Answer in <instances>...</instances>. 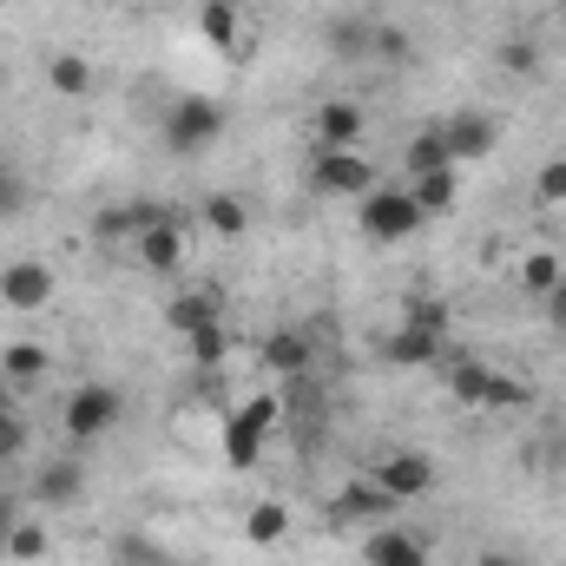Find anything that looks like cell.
Returning <instances> with one entry per match:
<instances>
[{
    "label": "cell",
    "instance_id": "obj_1",
    "mask_svg": "<svg viewBox=\"0 0 566 566\" xmlns=\"http://www.w3.org/2000/svg\"><path fill=\"white\" fill-rule=\"evenodd\" d=\"M356 205H363L356 224H363V238H376V244H409V238L428 224V211L416 205L409 185H376V191L356 198Z\"/></svg>",
    "mask_w": 566,
    "mask_h": 566
},
{
    "label": "cell",
    "instance_id": "obj_2",
    "mask_svg": "<svg viewBox=\"0 0 566 566\" xmlns=\"http://www.w3.org/2000/svg\"><path fill=\"white\" fill-rule=\"evenodd\" d=\"M283 416V396L277 389H264V396H251V402H238L231 416H224V461L244 474V468H258V454H264V441H271V428Z\"/></svg>",
    "mask_w": 566,
    "mask_h": 566
},
{
    "label": "cell",
    "instance_id": "obj_3",
    "mask_svg": "<svg viewBox=\"0 0 566 566\" xmlns=\"http://www.w3.org/2000/svg\"><path fill=\"white\" fill-rule=\"evenodd\" d=\"M224 106L211 99V93H185L171 113H165V145L178 151V158H198V151H211V145L224 139Z\"/></svg>",
    "mask_w": 566,
    "mask_h": 566
},
{
    "label": "cell",
    "instance_id": "obj_4",
    "mask_svg": "<svg viewBox=\"0 0 566 566\" xmlns=\"http://www.w3.org/2000/svg\"><path fill=\"white\" fill-rule=\"evenodd\" d=\"M119 422H126V396H119L113 382H80V389L66 396V416H60V428H66V441H73V448H86V441L113 434Z\"/></svg>",
    "mask_w": 566,
    "mask_h": 566
},
{
    "label": "cell",
    "instance_id": "obj_5",
    "mask_svg": "<svg viewBox=\"0 0 566 566\" xmlns=\"http://www.w3.org/2000/svg\"><path fill=\"white\" fill-rule=\"evenodd\" d=\"M310 191H323V198H369L376 191V165L363 151H316Z\"/></svg>",
    "mask_w": 566,
    "mask_h": 566
},
{
    "label": "cell",
    "instance_id": "obj_6",
    "mask_svg": "<svg viewBox=\"0 0 566 566\" xmlns=\"http://www.w3.org/2000/svg\"><path fill=\"white\" fill-rule=\"evenodd\" d=\"M33 507H46V514H66V507H80L86 501V468L73 461V454H53V461H40V474H33Z\"/></svg>",
    "mask_w": 566,
    "mask_h": 566
},
{
    "label": "cell",
    "instance_id": "obj_7",
    "mask_svg": "<svg viewBox=\"0 0 566 566\" xmlns=\"http://www.w3.org/2000/svg\"><path fill=\"white\" fill-rule=\"evenodd\" d=\"M0 303H7V310H20V316L46 310V303H53V271H46V264H33V258L0 264Z\"/></svg>",
    "mask_w": 566,
    "mask_h": 566
},
{
    "label": "cell",
    "instance_id": "obj_8",
    "mask_svg": "<svg viewBox=\"0 0 566 566\" xmlns=\"http://www.w3.org/2000/svg\"><path fill=\"white\" fill-rule=\"evenodd\" d=\"M133 251H139V264L151 271V277H178V271H185V218H178V211L158 218L151 231L133 238Z\"/></svg>",
    "mask_w": 566,
    "mask_h": 566
},
{
    "label": "cell",
    "instance_id": "obj_9",
    "mask_svg": "<svg viewBox=\"0 0 566 566\" xmlns=\"http://www.w3.org/2000/svg\"><path fill=\"white\" fill-rule=\"evenodd\" d=\"M376 488L396 494V501H422L428 488H434V461L416 454V448H396V454L376 461Z\"/></svg>",
    "mask_w": 566,
    "mask_h": 566
},
{
    "label": "cell",
    "instance_id": "obj_10",
    "mask_svg": "<svg viewBox=\"0 0 566 566\" xmlns=\"http://www.w3.org/2000/svg\"><path fill=\"white\" fill-rule=\"evenodd\" d=\"M310 126H316V145H323V151H356L363 133H369V113H363L356 99H323Z\"/></svg>",
    "mask_w": 566,
    "mask_h": 566
},
{
    "label": "cell",
    "instance_id": "obj_11",
    "mask_svg": "<svg viewBox=\"0 0 566 566\" xmlns=\"http://www.w3.org/2000/svg\"><path fill=\"white\" fill-rule=\"evenodd\" d=\"M441 139L454 151V165H474V158H488L501 145V126L488 113H454V119H441Z\"/></svg>",
    "mask_w": 566,
    "mask_h": 566
},
{
    "label": "cell",
    "instance_id": "obj_12",
    "mask_svg": "<svg viewBox=\"0 0 566 566\" xmlns=\"http://www.w3.org/2000/svg\"><path fill=\"white\" fill-rule=\"evenodd\" d=\"M396 507H402V501H396V494H382V488H376V474H369V481H349V488L336 494V521H376V527H389V521H396Z\"/></svg>",
    "mask_w": 566,
    "mask_h": 566
},
{
    "label": "cell",
    "instance_id": "obj_13",
    "mask_svg": "<svg viewBox=\"0 0 566 566\" xmlns=\"http://www.w3.org/2000/svg\"><path fill=\"white\" fill-rule=\"evenodd\" d=\"M165 323H171L178 336L211 329V323H224V296H218V290H178V296H171V310H165Z\"/></svg>",
    "mask_w": 566,
    "mask_h": 566
},
{
    "label": "cell",
    "instance_id": "obj_14",
    "mask_svg": "<svg viewBox=\"0 0 566 566\" xmlns=\"http://www.w3.org/2000/svg\"><path fill=\"white\" fill-rule=\"evenodd\" d=\"M363 554H369V566H428V547L409 534V527H396V521H389V527H376Z\"/></svg>",
    "mask_w": 566,
    "mask_h": 566
},
{
    "label": "cell",
    "instance_id": "obj_15",
    "mask_svg": "<svg viewBox=\"0 0 566 566\" xmlns=\"http://www.w3.org/2000/svg\"><path fill=\"white\" fill-rule=\"evenodd\" d=\"M382 356H389V369H428V363H441V336L402 323L396 336H382Z\"/></svg>",
    "mask_w": 566,
    "mask_h": 566
},
{
    "label": "cell",
    "instance_id": "obj_16",
    "mask_svg": "<svg viewBox=\"0 0 566 566\" xmlns=\"http://www.w3.org/2000/svg\"><path fill=\"white\" fill-rule=\"evenodd\" d=\"M402 171H409V178H428V171H454V151H448V139H441V119H428L422 133L402 145Z\"/></svg>",
    "mask_w": 566,
    "mask_h": 566
},
{
    "label": "cell",
    "instance_id": "obj_17",
    "mask_svg": "<svg viewBox=\"0 0 566 566\" xmlns=\"http://www.w3.org/2000/svg\"><path fill=\"white\" fill-rule=\"evenodd\" d=\"M198 224H205L211 238H224V244H231V238H244V231H251V205H244V198H231V191H211V198L198 205Z\"/></svg>",
    "mask_w": 566,
    "mask_h": 566
},
{
    "label": "cell",
    "instance_id": "obj_18",
    "mask_svg": "<svg viewBox=\"0 0 566 566\" xmlns=\"http://www.w3.org/2000/svg\"><path fill=\"white\" fill-rule=\"evenodd\" d=\"M264 369L283 376V382H303V376H310V336H303V329H277V336L264 343Z\"/></svg>",
    "mask_w": 566,
    "mask_h": 566
},
{
    "label": "cell",
    "instance_id": "obj_19",
    "mask_svg": "<svg viewBox=\"0 0 566 566\" xmlns=\"http://www.w3.org/2000/svg\"><path fill=\"white\" fill-rule=\"evenodd\" d=\"M494 376L501 369H488V363H448V396L468 409H494Z\"/></svg>",
    "mask_w": 566,
    "mask_h": 566
},
{
    "label": "cell",
    "instance_id": "obj_20",
    "mask_svg": "<svg viewBox=\"0 0 566 566\" xmlns=\"http://www.w3.org/2000/svg\"><path fill=\"white\" fill-rule=\"evenodd\" d=\"M329 53L336 60H369V40H376V20H363V13H343V20H329Z\"/></svg>",
    "mask_w": 566,
    "mask_h": 566
},
{
    "label": "cell",
    "instance_id": "obj_21",
    "mask_svg": "<svg viewBox=\"0 0 566 566\" xmlns=\"http://www.w3.org/2000/svg\"><path fill=\"white\" fill-rule=\"evenodd\" d=\"M198 27H205V40H211L218 53H231V46H238V27H244V7H238V0H205V7H198Z\"/></svg>",
    "mask_w": 566,
    "mask_h": 566
},
{
    "label": "cell",
    "instance_id": "obj_22",
    "mask_svg": "<svg viewBox=\"0 0 566 566\" xmlns=\"http://www.w3.org/2000/svg\"><path fill=\"white\" fill-rule=\"evenodd\" d=\"M46 363H53V356H46L40 343H7V349H0V376H7L13 389L40 382V376H46Z\"/></svg>",
    "mask_w": 566,
    "mask_h": 566
},
{
    "label": "cell",
    "instance_id": "obj_23",
    "mask_svg": "<svg viewBox=\"0 0 566 566\" xmlns=\"http://www.w3.org/2000/svg\"><path fill=\"white\" fill-rule=\"evenodd\" d=\"M185 349H191V363L211 376V369H224L231 363V323H211V329H191L185 336Z\"/></svg>",
    "mask_w": 566,
    "mask_h": 566
},
{
    "label": "cell",
    "instance_id": "obj_24",
    "mask_svg": "<svg viewBox=\"0 0 566 566\" xmlns=\"http://www.w3.org/2000/svg\"><path fill=\"white\" fill-rule=\"evenodd\" d=\"M283 534H290V507H283V501H258V507L244 514V541H251V547H277Z\"/></svg>",
    "mask_w": 566,
    "mask_h": 566
},
{
    "label": "cell",
    "instance_id": "obj_25",
    "mask_svg": "<svg viewBox=\"0 0 566 566\" xmlns=\"http://www.w3.org/2000/svg\"><path fill=\"white\" fill-rule=\"evenodd\" d=\"M46 86L66 93V99H80V93L93 86V66H86L80 53H53V60H46Z\"/></svg>",
    "mask_w": 566,
    "mask_h": 566
},
{
    "label": "cell",
    "instance_id": "obj_26",
    "mask_svg": "<svg viewBox=\"0 0 566 566\" xmlns=\"http://www.w3.org/2000/svg\"><path fill=\"white\" fill-rule=\"evenodd\" d=\"M46 554H53V534H46L40 521H27V514H20V521H13V534H7V560H46Z\"/></svg>",
    "mask_w": 566,
    "mask_h": 566
},
{
    "label": "cell",
    "instance_id": "obj_27",
    "mask_svg": "<svg viewBox=\"0 0 566 566\" xmlns=\"http://www.w3.org/2000/svg\"><path fill=\"white\" fill-rule=\"evenodd\" d=\"M409 191H416V205H422L428 218H434V211H454V171H428V178H409Z\"/></svg>",
    "mask_w": 566,
    "mask_h": 566
},
{
    "label": "cell",
    "instance_id": "obj_28",
    "mask_svg": "<svg viewBox=\"0 0 566 566\" xmlns=\"http://www.w3.org/2000/svg\"><path fill=\"white\" fill-rule=\"evenodd\" d=\"M560 277H566V271H560V258H554V251H534V258H521V290H527V296H547Z\"/></svg>",
    "mask_w": 566,
    "mask_h": 566
},
{
    "label": "cell",
    "instance_id": "obj_29",
    "mask_svg": "<svg viewBox=\"0 0 566 566\" xmlns=\"http://www.w3.org/2000/svg\"><path fill=\"white\" fill-rule=\"evenodd\" d=\"M402 323H416V329H428V336H441V343H448V329H454V310H448L441 296H416Z\"/></svg>",
    "mask_w": 566,
    "mask_h": 566
},
{
    "label": "cell",
    "instance_id": "obj_30",
    "mask_svg": "<svg viewBox=\"0 0 566 566\" xmlns=\"http://www.w3.org/2000/svg\"><path fill=\"white\" fill-rule=\"evenodd\" d=\"M27 441H33V428H27V416H20V409H7V416H0V461L13 468V461L27 454Z\"/></svg>",
    "mask_w": 566,
    "mask_h": 566
},
{
    "label": "cell",
    "instance_id": "obj_31",
    "mask_svg": "<svg viewBox=\"0 0 566 566\" xmlns=\"http://www.w3.org/2000/svg\"><path fill=\"white\" fill-rule=\"evenodd\" d=\"M369 53H376V60H389V66H402V60L416 53V40H409L402 27H382V20H376V40H369Z\"/></svg>",
    "mask_w": 566,
    "mask_h": 566
},
{
    "label": "cell",
    "instance_id": "obj_32",
    "mask_svg": "<svg viewBox=\"0 0 566 566\" xmlns=\"http://www.w3.org/2000/svg\"><path fill=\"white\" fill-rule=\"evenodd\" d=\"M113 560L119 566H151V560H165V547L145 541V534H119V541H113Z\"/></svg>",
    "mask_w": 566,
    "mask_h": 566
},
{
    "label": "cell",
    "instance_id": "obj_33",
    "mask_svg": "<svg viewBox=\"0 0 566 566\" xmlns=\"http://www.w3.org/2000/svg\"><path fill=\"white\" fill-rule=\"evenodd\" d=\"M501 73H514V80L541 73V46H534V40H507V46H501Z\"/></svg>",
    "mask_w": 566,
    "mask_h": 566
},
{
    "label": "cell",
    "instance_id": "obj_34",
    "mask_svg": "<svg viewBox=\"0 0 566 566\" xmlns=\"http://www.w3.org/2000/svg\"><path fill=\"white\" fill-rule=\"evenodd\" d=\"M20 211H27V178H20V165H0V224Z\"/></svg>",
    "mask_w": 566,
    "mask_h": 566
},
{
    "label": "cell",
    "instance_id": "obj_35",
    "mask_svg": "<svg viewBox=\"0 0 566 566\" xmlns=\"http://www.w3.org/2000/svg\"><path fill=\"white\" fill-rule=\"evenodd\" d=\"M534 198H541V205H566V158H547V165L534 171Z\"/></svg>",
    "mask_w": 566,
    "mask_h": 566
},
{
    "label": "cell",
    "instance_id": "obj_36",
    "mask_svg": "<svg viewBox=\"0 0 566 566\" xmlns=\"http://www.w3.org/2000/svg\"><path fill=\"white\" fill-rule=\"evenodd\" d=\"M541 303H547V323H554V329H560V336H566V277L554 283V290H547Z\"/></svg>",
    "mask_w": 566,
    "mask_h": 566
},
{
    "label": "cell",
    "instance_id": "obj_37",
    "mask_svg": "<svg viewBox=\"0 0 566 566\" xmlns=\"http://www.w3.org/2000/svg\"><path fill=\"white\" fill-rule=\"evenodd\" d=\"M13 521H20V501L0 494V560H7V534H13Z\"/></svg>",
    "mask_w": 566,
    "mask_h": 566
},
{
    "label": "cell",
    "instance_id": "obj_38",
    "mask_svg": "<svg viewBox=\"0 0 566 566\" xmlns=\"http://www.w3.org/2000/svg\"><path fill=\"white\" fill-rule=\"evenodd\" d=\"M474 566H527V560H521L514 547H488V554H481V560H474Z\"/></svg>",
    "mask_w": 566,
    "mask_h": 566
},
{
    "label": "cell",
    "instance_id": "obj_39",
    "mask_svg": "<svg viewBox=\"0 0 566 566\" xmlns=\"http://www.w3.org/2000/svg\"><path fill=\"white\" fill-rule=\"evenodd\" d=\"M7 409H13V382L0 376V416H7Z\"/></svg>",
    "mask_w": 566,
    "mask_h": 566
},
{
    "label": "cell",
    "instance_id": "obj_40",
    "mask_svg": "<svg viewBox=\"0 0 566 566\" xmlns=\"http://www.w3.org/2000/svg\"><path fill=\"white\" fill-rule=\"evenodd\" d=\"M151 566H185V560H171V554H165V560H151Z\"/></svg>",
    "mask_w": 566,
    "mask_h": 566
},
{
    "label": "cell",
    "instance_id": "obj_41",
    "mask_svg": "<svg viewBox=\"0 0 566 566\" xmlns=\"http://www.w3.org/2000/svg\"><path fill=\"white\" fill-rule=\"evenodd\" d=\"M0 481H7V461H0Z\"/></svg>",
    "mask_w": 566,
    "mask_h": 566
},
{
    "label": "cell",
    "instance_id": "obj_42",
    "mask_svg": "<svg viewBox=\"0 0 566 566\" xmlns=\"http://www.w3.org/2000/svg\"><path fill=\"white\" fill-rule=\"evenodd\" d=\"M238 7H244V0H238Z\"/></svg>",
    "mask_w": 566,
    "mask_h": 566
}]
</instances>
